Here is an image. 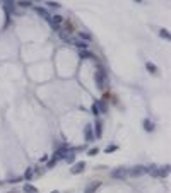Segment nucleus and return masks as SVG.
Here are the masks:
<instances>
[{
	"mask_svg": "<svg viewBox=\"0 0 171 193\" xmlns=\"http://www.w3.org/2000/svg\"><path fill=\"white\" fill-rule=\"evenodd\" d=\"M110 176H111L113 179H125L127 176H128V171H127L123 166H120V167H115V169L110 173Z\"/></svg>",
	"mask_w": 171,
	"mask_h": 193,
	"instance_id": "obj_1",
	"label": "nucleus"
},
{
	"mask_svg": "<svg viewBox=\"0 0 171 193\" xmlns=\"http://www.w3.org/2000/svg\"><path fill=\"white\" fill-rule=\"evenodd\" d=\"M94 79H96V84L99 89H103L104 87V80H106V72L103 70V68H99V70L96 72V75H94Z\"/></svg>",
	"mask_w": 171,
	"mask_h": 193,
	"instance_id": "obj_2",
	"label": "nucleus"
},
{
	"mask_svg": "<svg viewBox=\"0 0 171 193\" xmlns=\"http://www.w3.org/2000/svg\"><path fill=\"white\" fill-rule=\"evenodd\" d=\"M67 150H69V149H67V147H60V149H58V150H56V152H55V154H53V157H52V159H53V161H55V162H58V161H60V159H63V157L67 156Z\"/></svg>",
	"mask_w": 171,
	"mask_h": 193,
	"instance_id": "obj_3",
	"label": "nucleus"
},
{
	"mask_svg": "<svg viewBox=\"0 0 171 193\" xmlns=\"http://www.w3.org/2000/svg\"><path fill=\"white\" fill-rule=\"evenodd\" d=\"M128 175H130V176H142V175H145V166H134L130 171H128Z\"/></svg>",
	"mask_w": 171,
	"mask_h": 193,
	"instance_id": "obj_4",
	"label": "nucleus"
},
{
	"mask_svg": "<svg viewBox=\"0 0 171 193\" xmlns=\"http://www.w3.org/2000/svg\"><path fill=\"white\" fill-rule=\"evenodd\" d=\"M84 169H86V164H84V162H75L74 166H72L70 173H72V175H81Z\"/></svg>",
	"mask_w": 171,
	"mask_h": 193,
	"instance_id": "obj_5",
	"label": "nucleus"
},
{
	"mask_svg": "<svg viewBox=\"0 0 171 193\" xmlns=\"http://www.w3.org/2000/svg\"><path fill=\"white\" fill-rule=\"evenodd\" d=\"M4 9H5L7 14H12L14 9H15V2L14 0H4Z\"/></svg>",
	"mask_w": 171,
	"mask_h": 193,
	"instance_id": "obj_6",
	"label": "nucleus"
},
{
	"mask_svg": "<svg viewBox=\"0 0 171 193\" xmlns=\"http://www.w3.org/2000/svg\"><path fill=\"white\" fill-rule=\"evenodd\" d=\"M84 135H86V140H87V142L94 140V133H93V126H91V125H86V126H84Z\"/></svg>",
	"mask_w": 171,
	"mask_h": 193,
	"instance_id": "obj_7",
	"label": "nucleus"
},
{
	"mask_svg": "<svg viewBox=\"0 0 171 193\" xmlns=\"http://www.w3.org/2000/svg\"><path fill=\"white\" fill-rule=\"evenodd\" d=\"M94 138H99L101 133H103V125H101V121H96V126H94Z\"/></svg>",
	"mask_w": 171,
	"mask_h": 193,
	"instance_id": "obj_8",
	"label": "nucleus"
},
{
	"mask_svg": "<svg viewBox=\"0 0 171 193\" xmlns=\"http://www.w3.org/2000/svg\"><path fill=\"white\" fill-rule=\"evenodd\" d=\"M145 173H149V175H152L154 178H157V166H154V164L147 166V167H145Z\"/></svg>",
	"mask_w": 171,
	"mask_h": 193,
	"instance_id": "obj_9",
	"label": "nucleus"
},
{
	"mask_svg": "<svg viewBox=\"0 0 171 193\" xmlns=\"http://www.w3.org/2000/svg\"><path fill=\"white\" fill-rule=\"evenodd\" d=\"M23 191L24 193H38V188H36V186H33V185H29V183H26L24 188H23Z\"/></svg>",
	"mask_w": 171,
	"mask_h": 193,
	"instance_id": "obj_10",
	"label": "nucleus"
},
{
	"mask_svg": "<svg viewBox=\"0 0 171 193\" xmlns=\"http://www.w3.org/2000/svg\"><path fill=\"white\" fill-rule=\"evenodd\" d=\"M142 125H144V130H145V132H152V130H154V123L151 121V120H144V123H142Z\"/></svg>",
	"mask_w": 171,
	"mask_h": 193,
	"instance_id": "obj_11",
	"label": "nucleus"
},
{
	"mask_svg": "<svg viewBox=\"0 0 171 193\" xmlns=\"http://www.w3.org/2000/svg\"><path fill=\"white\" fill-rule=\"evenodd\" d=\"M94 104H96V108L99 113H106V104H104V101H94Z\"/></svg>",
	"mask_w": 171,
	"mask_h": 193,
	"instance_id": "obj_12",
	"label": "nucleus"
},
{
	"mask_svg": "<svg viewBox=\"0 0 171 193\" xmlns=\"http://www.w3.org/2000/svg\"><path fill=\"white\" fill-rule=\"evenodd\" d=\"M145 68H147V72H149V74H157V67L154 65V63H151V62H147V63H145Z\"/></svg>",
	"mask_w": 171,
	"mask_h": 193,
	"instance_id": "obj_13",
	"label": "nucleus"
},
{
	"mask_svg": "<svg viewBox=\"0 0 171 193\" xmlns=\"http://www.w3.org/2000/svg\"><path fill=\"white\" fill-rule=\"evenodd\" d=\"M168 171H169V166H164V167H161V169H157V178L168 176Z\"/></svg>",
	"mask_w": 171,
	"mask_h": 193,
	"instance_id": "obj_14",
	"label": "nucleus"
},
{
	"mask_svg": "<svg viewBox=\"0 0 171 193\" xmlns=\"http://www.w3.org/2000/svg\"><path fill=\"white\" fill-rule=\"evenodd\" d=\"M36 12L41 15L43 19H50V14H48V10H45V9H41V7H36Z\"/></svg>",
	"mask_w": 171,
	"mask_h": 193,
	"instance_id": "obj_15",
	"label": "nucleus"
},
{
	"mask_svg": "<svg viewBox=\"0 0 171 193\" xmlns=\"http://www.w3.org/2000/svg\"><path fill=\"white\" fill-rule=\"evenodd\" d=\"M74 45H77L81 50H86V48H87V43H84L82 39H74Z\"/></svg>",
	"mask_w": 171,
	"mask_h": 193,
	"instance_id": "obj_16",
	"label": "nucleus"
},
{
	"mask_svg": "<svg viewBox=\"0 0 171 193\" xmlns=\"http://www.w3.org/2000/svg\"><path fill=\"white\" fill-rule=\"evenodd\" d=\"M98 186H99V183H91V185L87 186V190H86V193H93L94 190H98Z\"/></svg>",
	"mask_w": 171,
	"mask_h": 193,
	"instance_id": "obj_17",
	"label": "nucleus"
},
{
	"mask_svg": "<svg viewBox=\"0 0 171 193\" xmlns=\"http://www.w3.org/2000/svg\"><path fill=\"white\" fill-rule=\"evenodd\" d=\"M79 56H81L82 60H86V58H93L94 55L91 51H86V50H84V51H81V55H79Z\"/></svg>",
	"mask_w": 171,
	"mask_h": 193,
	"instance_id": "obj_18",
	"label": "nucleus"
},
{
	"mask_svg": "<svg viewBox=\"0 0 171 193\" xmlns=\"http://www.w3.org/2000/svg\"><path fill=\"white\" fill-rule=\"evenodd\" d=\"M63 159L67 161V162H74V159H75V154H74V152H70V154L67 152V156L63 157Z\"/></svg>",
	"mask_w": 171,
	"mask_h": 193,
	"instance_id": "obj_19",
	"label": "nucleus"
},
{
	"mask_svg": "<svg viewBox=\"0 0 171 193\" xmlns=\"http://www.w3.org/2000/svg\"><path fill=\"white\" fill-rule=\"evenodd\" d=\"M19 5L21 7H31V2L29 0H19Z\"/></svg>",
	"mask_w": 171,
	"mask_h": 193,
	"instance_id": "obj_20",
	"label": "nucleus"
},
{
	"mask_svg": "<svg viewBox=\"0 0 171 193\" xmlns=\"http://www.w3.org/2000/svg\"><path fill=\"white\" fill-rule=\"evenodd\" d=\"M159 34H161L163 38H166V39H169V33H168L166 29H161V31H159Z\"/></svg>",
	"mask_w": 171,
	"mask_h": 193,
	"instance_id": "obj_21",
	"label": "nucleus"
},
{
	"mask_svg": "<svg viewBox=\"0 0 171 193\" xmlns=\"http://www.w3.org/2000/svg\"><path fill=\"white\" fill-rule=\"evenodd\" d=\"M116 149H118V145H108V147H106V152H113V150H116Z\"/></svg>",
	"mask_w": 171,
	"mask_h": 193,
	"instance_id": "obj_22",
	"label": "nucleus"
},
{
	"mask_svg": "<svg viewBox=\"0 0 171 193\" xmlns=\"http://www.w3.org/2000/svg\"><path fill=\"white\" fill-rule=\"evenodd\" d=\"M81 39H91V34L89 33H81Z\"/></svg>",
	"mask_w": 171,
	"mask_h": 193,
	"instance_id": "obj_23",
	"label": "nucleus"
},
{
	"mask_svg": "<svg viewBox=\"0 0 171 193\" xmlns=\"http://www.w3.org/2000/svg\"><path fill=\"white\" fill-rule=\"evenodd\" d=\"M31 176H33V169H27L26 175H24V178H26V179H31Z\"/></svg>",
	"mask_w": 171,
	"mask_h": 193,
	"instance_id": "obj_24",
	"label": "nucleus"
},
{
	"mask_svg": "<svg viewBox=\"0 0 171 193\" xmlns=\"http://www.w3.org/2000/svg\"><path fill=\"white\" fill-rule=\"evenodd\" d=\"M98 152H99V150H98V147H96V149H91V150H89L87 154H89V156H96Z\"/></svg>",
	"mask_w": 171,
	"mask_h": 193,
	"instance_id": "obj_25",
	"label": "nucleus"
},
{
	"mask_svg": "<svg viewBox=\"0 0 171 193\" xmlns=\"http://www.w3.org/2000/svg\"><path fill=\"white\" fill-rule=\"evenodd\" d=\"M91 111H93V115H99V111H98L96 104H93V108H91Z\"/></svg>",
	"mask_w": 171,
	"mask_h": 193,
	"instance_id": "obj_26",
	"label": "nucleus"
},
{
	"mask_svg": "<svg viewBox=\"0 0 171 193\" xmlns=\"http://www.w3.org/2000/svg\"><path fill=\"white\" fill-rule=\"evenodd\" d=\"M48 5H50V7H55V9L60 7V4H56V2H48Z\"/></svg>",
	"mask_w": 171,
	"mask_h": 193,
	"instance_id": "obj_27",
	"label": "nucleus"
},
{
	"mask_svg": "<svg viewBox=\"0 0 171 193\" xmlns=\"http://www.w3.org/2000/svg\"><path fill=\"white\" fill-rule=\"evenodd\" d=\"M135 2H142V0H135Z\"/></svg>",
	"mask_w": 171,
	"mask_h": 193,
	"instance_id": "obj_28",
	"label": "nucleus"
},
{
	"mask_svg": "<svg viewBox=\"0 0 171 193\" xmlns=\"http://www.w3.org/2000/svg\"><path fill=\"white\" fill-rule=\"evenodd\" d=\"M52 193H58V191H52Z\"/></svg>",
	"mask_w": 171,
	"mask_h": 193,
	"instance_id": "obj_29",
	"label": "nucleus"
}]
</instances>
